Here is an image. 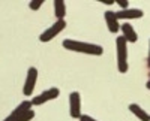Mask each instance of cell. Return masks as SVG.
Instances as JSON below:
<instances>
[{
  "label": "cell",
  "instance_id": "cell-17",
  "mask_svg": "<svg viewBox=\"0 0 150 121\" xmlns=\"http://www.w3.org/2000/svg\"><path fill=\"white\" fill-rule=\"evenodd\" d=\"M99 2H102L105 5H112V3H114V0H99Z\"/></svg>",
  "mask_w": 150,
  "mask_h": 121
},
{
  "label": "cell",
  "instance_id": "cell-3",
  "mask_svg": "<svg viewBox=\"0 0 150 121\" xmlns=\"http://www.w3.org/2000/svg\"><path fill=\"white\" fill-rule=\"evenodd\" d=\"M65 27H66L65 20H57L51 27H48V29L39 36V41H41V42H50V41H53Z\"/></svg>",
  "mask_w": 150,
  "mask_h": 121
},
{
  "label": "cell",
  "instance_id": "cell-15",
  "mask_svg": "<svg viewBox=\"0 0 150 121\" xmlns=\"http://www.w3.org/2000/svg\"><path fill=\"white\" fill-rule=\"evenodd\" d=\"M116 2H117V5L122 8V10L129 9V2H128V0H116Z\"/></svg>",
  "mask_w": 150,
  "mask_h": 121
},
{
  "label": "cell",
  "instance_id": "cell-4",
  "mask_svg": "<svg viewBox=\"0 0 150 121\" xmlns=\"http://www.w3.org/2000/svg\"><path fill=\"white\" fill-rule=\"evenodd\" d=\"M60 94V90L56 88V87H51L45 90L44 93H41L39 96H36V97H33L30 102H32V106H39V105H44L45 102L48 100H53V99H57Z\"/></svg>",
  "mask_w": 150,
  "mask_h": 121
},
{
  "label": "cell",
  "instance_id": "cell-13",
  "mask_svg": "<svg viewBox=\"0 0 150 121\" xmlns=\"http://www.w3.org/2000/svg\"><path fill=\"white\" fill-rule=\"evenodd\" d=\"M35 118V111H29V112H26V114H24V115H21L17 121H30V120H33Z\"/></svg>",
  "mask_w": 150,
  "mask_h": 121
},
{
  "label": "cell",
  "instance_id": "cell-16",
  "mask_svg": "<svg viewBox=\"0 0 150 121\" xmlns=\"http://www.w3.org/2000/svg\"><path fill=\"white\" fill-rule=\"evenodd\" d=\"M80 121H96V120H95V118H92V117H89V115H81Z\"/></svg>",
  "mask_w": 150,
  "mask_h": 121
},
{
  "label": "cell",
  "instance_id": "cell-10",
  "mask_svg": "<svg viewBox=\"0 0 150 121\" xmlns=\"http://www.w3.org/2000/svg\"><path fill=\"white\" fill-rule=\"evenodd\" d=\"M120 29H122V31H123V38L126 39V42H132V43H134V42L138 41V36H137V33H135L134 27L131 26L129 22L122 24Z\"/></svg>",
  "mask_w": 150,
  "mask_h": 121
},
{
  "label": "cell",
  "instance_id": "cell-7",
  "mask_svg": "<svg viewBox=\"0 0 150 121\" xmlns=\"http://www.w3.org/2000/svg\"><path fill=\"white\" fill-rule=\"evenodd\" d=\"M32 109V102H29V100H24V102H21L14 111H12L3 121H17L21 115H24L26 112H29Z\"/></svg>",
  "mask_w": 150,
  "mask_h": 121
},
{
  "label": "cell",
  "instance_id": "cell-14",
  "mask_svg": "<svg viewBox=\"0 0 150 121\" xmlns=\"http://www.w3.org/2000/svg\"><path fill=\"white\" fill-rule=\"evenodd\" d=\"M42 3H44V0H32L30 5H29V8H30L32 10H38V9L42 6Z\"/></svg>",
  "mask_w": 150,
  "mask_h": 121
},
{
  "label": "cell",
  "instance_id": "cell-9",
  "mask_svg": "<svg viewBox=\"0 0 150 121\" xmlns=\"http://www.w3.org/2000/svg\"><path fill=\"white\" fill-rule=\"evenodd\" d=\"M105 21H107L108 30L111 33H117L120 30V24H119V20L116 17V12H112V10L105 12Z\"/></svg>",
  "mask_w": 150,
  "mask_h": 121
},
{
  "label": "cell",
  "instance_id": "cell-1",
  "mask_svg": "<svg viewBox=\"0 0 150 121\" xmlns=\"http://www.w3.org/2000/svg\"><path fill=\"white\" fill-rule=\"evenodd\" d=\"M63 48L69 51H75V52H84V54H90V55H101L104 52L102 46L95 45V43H84L80 41H72V39H66L63 41Z\"/></svg>",
  "mask_w": 150,
  "mask_h": 121
},
{
  "label": "cell",
  "instance_id": "cell-11",
  "mask_svg": "<svg viewBox=\"0 0 150 121\" xmlns=\"http://www.w3.org/2000/svg\"><path fill=\"white\" fill-rule=\"evenodd\" d=\"M129 111L138 118L140 121H150V115L143 109L141 106H138V105H135V103H132V105H129Z\"/></svg>",
  "mask_w": 150,
  "mask_h": 121
},
{
  "label": "cell",
  "instance_id": "cell-5",
  "mask_svg": "<svg viewBox=\"0 0 150 121\" xmlns=\"http://www.w3.org/2000/svg\"><path fill=\"white\" fill-rule=\"evenodd\" d=\"M36 81H38V69L36 67H29L27 78H26V82H24V87H23L24 96L29 97V96L33 94V90L36 87Z\"/></svg>",
  "mask_w": 150,
  "mask_h": 121
},
{
  "label": "cell",
  "instance_id": "cell-12",
  "mask_svg": "<svg viewBox=\"0 0 150 121\" xmlns=\"http://www.w3.org/2000/svg\"><path fill=\"white\" fill-rule=\"evenodd\" d=\"M66 14V6L63 0H54V15L57 20H63Z\"/></svg>",
  "mask_w": 150,
  "mask_h": 121
},
{
  "label": "cell",
  "instance_id": "cell-19",
  "mask_svg": "<svg viewBox=\"0 0 150 121\" xmlns=\"http://www.w3.org/2000/svg\"><path fill=\"white\" fill-rule=\"evenodd\" d=\"M147 88H149V90H150V81H149V82H147Z\"/></svg>",
  "mask_w": 150,
  "mask_h": 121
},
{
  "label": "cell",
  "instance_id": "cell-6",
  "mask_svg": "<svg viewBox=\"0 0 150 121\" xmlns=\"http://www.w3.org/2000/svg\"><path fill=\"white\" fill-rule=\"evenodd\" d=\"M69 114L72 118H81V96L78 91H74L69 96Z\"/></svg>",
  "mask_w": 150,
  "mask_h": 121
},
{
  "label": "cell",
  "instance_id": "cell-8",
  "mask_svg": "<svg viewBox=\"0 0 150 121\" xmlns=\"http://www.w3.org/2000/svg\"><path fill=\"white\" fill-rule=\"evenodd\" d=\"M144 15L141 9H126V10H119L116 12L117 20H138Z\"/></svg>",
  "mask_w": 150,
  "mask_h": 121
},
{
  "label": "cell",
  "instance_id": "cell-20",
  "mask_svg": "<svg viewBox=\"0 0 150 121\" xmlns=\"http://www.w3.org/2000/svg\"><path fill=\"white\" fill-rule=\"evenodd\" d=\"M149 76H150V73H149ZM149 81H150V79H149Z\"/></svg>",
  "mask_w": 150,
  "mask_h": 121
},
{
  "label": "cell",
  "instance_id": "cell-18",
  "mask_svg": "<svg viewBox=\"0 0 150 121\" xmlns=\"http://www.w3.org/2000/svg\"><path fill=\"white\" fill-rule=\"evenodd\" d=\"M147 66L150 67V48H149V60H147Z\"/></svg>",
  "mask_w": 150,
  "mask_h": 121
},
{
  "label": "cell",
  "instance_id": "cell-2",
  "mask_svg": "<svg viewBox=\"0 0 150 121\" xmlns=\"http://www.w3.org/2000/svg\"><path fill=\"white\" fill-rule=\"evenodd\" d=\"M126 39L120 36L116 39V46H117V69L119 72L125 73L128 72V50H126Z\"/></svg>",
  "mask_w": 150,
  "mask_h": 121
}]
</instances>
